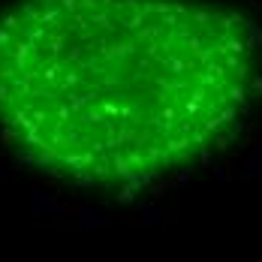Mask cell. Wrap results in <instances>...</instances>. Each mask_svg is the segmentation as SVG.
I'll return each mask as SVG.
<instances>
[{
  "mask_svg": "<svg viewBox=\"0 0 262 262\" xmlns=\"http://www.w3.org/2000/svg\"><path fill=\"white\" fill-rule=\"evenodd\" d=\"M256 67L253 21L214 0H9L0 133L57 178L139 187L235 127Z\"/></svg>",
  "mask_w": 262,
  "mask_h": 262,
  "instance_id": "obj_1",
  "label": "cell"
}]
</instances>
